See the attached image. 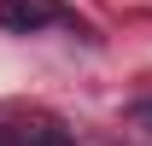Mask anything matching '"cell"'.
Masks as SVG:
<instances>
[{"mask_svg": "<svg viewBox=\"0 0 152 146\" xmlns=\"http://www.w3.org/2000/svg\"><path fill=\"white\" fill-rule=\"evenodd\" d=\"M53 18H58L53 0H0V23L18 29V35H29V29H41V23H53Z\"/></svg>", "mask_w": 152, "mask_h": 146, "instance_id": "6da1fadb", "label": "cell"}, {"mask_svg": "<svg viewBox=\"0 0 152 146\" xmlns=\"http://www.w3.org/2000/svg\"><path fill=\"white\" fill-rule=\"evenodd\" d=\"M23 146H64V134H53V128H35V134H29Z\"/></svg>", "mask_w": 152, "mask_h": 146, "instance_id": "7a4b0ae2", "label": "cell"}, {"mask_svg": "<svg viewBox=\"0 0 152 146\" xmlns=\"http://www.w3.org/2000/svg\"><path fill=\"white\" fill-rule=\"evenodd\" d=\"M134 117H140V128H152V99H140V105H134Z\"/></svg>", "mask_w": 152, "mask_h": 146, "instance_id": "3957f363", "label": "cell"}]
</instances>
